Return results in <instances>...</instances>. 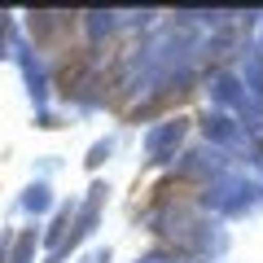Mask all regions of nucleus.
I'll return each instance as SVG.
<instances>
[{
	"label": "nucleus",
	"instance_id": "obj_1",
	"mask_svg": "<svg viewBox=\"0 0 263 263\" xmlns=\"http://www.w3.org/2000/svg\"><path fill=\"white\" fill-rule=\"evenodd\" d=\"M254 193L259 189L250 184V180H219V184H211L206 189V206H215V211H246V206H254Z\"/></svg>",
	"mask_w": 263,
	"mask_h": 263
},
{
	"label": "nucleus",
	"instance_id": "obj_2",
	"mask_svg": "<svg viewBox=\"0 0 263 263\" xmlns=\"http://www.w3.org/2000/svg\"><path fill=\"white\" fill-rule=\"evenodd\" d=\"M180 136H184V123H162V127H154V132H145V154H149L154 162H167V154L180 145Z\"/></svg>",
	"mask_w": 263,
	"mask_h": 263
},
{
	"label": "nucleus",
	"instance_id": "obj_3",
	"mask_svg": "<svg viewBox=\"0 0 263 263\" xmlns=\"http://www.w3.org/2000/svg\"><path fill=\"white\" fill-rule=\"evenodd\" d=\"M211 97H215L219 105H233V110H241V114H246V92L237 88V79H233V75H215V79H211Z\"/></svg>",
	"mask_w": 263,
	"mask_h": 263
},
{
	"label": "nucleus",
	"instance_id": "obj_4",
	"mask_svg": "<svg viewBox=\"0 0 263 263\" xmlns=\"http://www.w3.org/2000/svg\"><path fill=\"white\" fill-rule=\"evenodd\" d=\"M206 136H215V141L228 145V141H237V127L224 119V114H206Z\"/></svg>",
	"mask_w": 263,
	"mask_h": 263
},
{
	"label": "nucleus",
	"instance_id": "obj_5",
	"mask_svg": "<svg viewBox=\"0 0 263 263\" xmlns=\"http://www.w3.org/2000/svg\"><path fill=\"white\" fill-rule=\"evenodd\" d=\"M22 206H27V211H44L48 206V184H31L27 197H22Z\"/></svg>",
	"mask_w": 263,
	"mask_h": 263
},
{
	"label": "nucleus",
	"instance_id": "obj_6",
	"mask_svg": "<svg viewBox=\"0 0 263 263\" xmlns=\"http://www.w3.org/2000/svg\"><path fill=\"white\" fill-rule=\"evenodd\" d=\"M31 250H35V233H22L13 241V259L9 263H31Z\"/></svg>",
	"mask_w": 263,
	"mask_h": 263
},
{
	"label": "nucleus",
	"instance_id": "obj_7",
	"mask_svg": "<svg viewBox=\"0 0 263 263\" xmlns=\"http://www.w3.org/2000/svg\"><path fill=\"white\" fill-rule=\"evenodd\" d=\"M5 31H9V13H0V57H5Z\"/></svg>",
	"mask_w": 263,
	"mask_h": 263
}]
</instances>
